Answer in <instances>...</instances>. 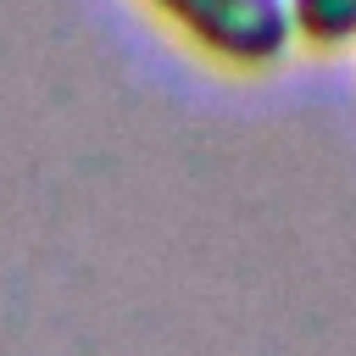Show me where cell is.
Wrapping results in <instances>:
<instances>
[{
  "label": "cell",
  "mask_w": 356,
  "mask_h": 356,
  "mask_svg": "<svg viewBox=\"0 0 356 356\" xmlns=\"http://www.w3.org/2000/svg\"><path fill=\"white\" fill-rule=\"evenodd\" d=\"M156 6L200 50L234 67H273L295 39L289 0H156Z\"/></svg>",
  "instance_id": "obj_1"
},
{
  "label": "cell",
  "mask_w": 356,
  "mask_h": 356,
  "mask_svg": "<svg viewBox=\"0 0 356 356\" xmlns=\"http://www.w3.org/2000/svg\"><path fill=\"white\" fill-rule=\"evenodd\" d=\"M295 39L317 50H345L356 44V0H289Z\"/></svg>",
  "instance_id": "obj_2"
}]
</instances>
